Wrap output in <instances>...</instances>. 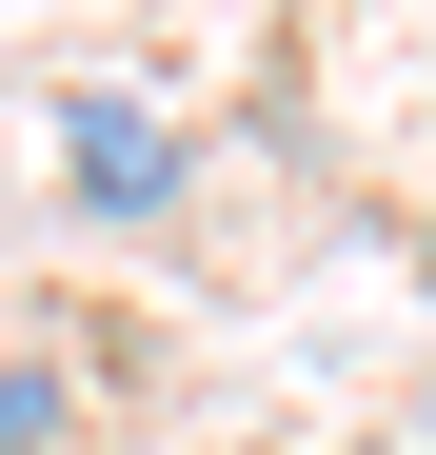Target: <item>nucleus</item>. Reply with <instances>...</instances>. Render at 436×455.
I'll return each mask as SVG.
<instances>
[{"mask_svg": "<svg viewBox=\"0 0 436 455\" xmlns=\"http://www.w3.org/2000/svg\"><path fill=\"white\" fill-rule=\"evenodd\" d=\"M179 179H198V159H179L159 100H119V80L60 100V198H80V218H119V238H139V218H179Z\"/></svg>", "mask_w": 436, "mask_h": 455, "instance_id": "obj_1", "label": "nucleus"}, {"mask_svg": "<svg viewBox=\"0 0 436 455\" xmlns=\"http://www.w3.org/2000/svg\"><path fill=\"white\" fill-rule=\"evenodd\" d=\"M80 435V356H0V455H60Z\"/></svg>", "mask_w": 436, "mask_h": 455, "instance_id": "obj_2", "label": "nucleus"}, {"mask_svg": "<svg viewBox=\"0 0 436 455\" xmlns=\"http://www.w3.org/2000/svg\"><path fill=\"white\" fill-rule=\"evenodd\" d=\"M416 297H436V218H416Z\"/></svg>", "mask_w": 436, "mask_h": 455, "instance_id": "obj_3", "label": "nucleus"}, {"mask_svg": "<svg viewBox=\"0 0 436 455\" xmlns=\"http://www.w3.org/2000/svg\"><path fill=\"white\" fill-rule=\"evenodd\" d=\"M416 455H436V396H416Z\"/></svg>", "mask_w": 436, "mask_h": 455, "instance_id": "obj_4", "label": "nucleus"}]
</instances>
